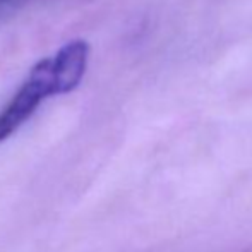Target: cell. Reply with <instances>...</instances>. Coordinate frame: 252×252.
<instances>
[{"instance_id": "3", "label": "cell", "mask_w": 252, "mask_h": 252, "mask_svg": "<svg viewBox=\"0 0 252 252\" xmlns=\"http://www.w3.org/2000/svg\"><path fill=\"white\" fill-rule=\"evenodd\" d=\"M17 2H23V0H0V12L9 9V7H14Z\"/></svg>"}, {"instance_id": "2", "label": "cell", "mask_w": 252, "mask_h": 252, "mask_svg": "<svg viewBox=\"0 0 252 252\" xmlns=\"http://www.w3.org/2000/svg\"><path fill=\"white\" fill-rule=\"evenodd\" d=\"M90 60V45L84 40H72L50 57L52 76L57 93L67 94L74 91L83 81Z\"/></svg>"}, {"instance_id": "1", "label": "cell", "mask_w": 252, "mask_h": 252, "mask_svg": "<svg viewBox=\"0 0 252 252\" xmlns=\"http://www.w3.org/2000/svg\"><path fill=\"white\" fill-rule=\"evenodd\" d=\"M57 86L52 76L50 57L43 59L30 70L26 81L21 84L12 98L0 112V144L5 143L24 122L33 117L47 98L57 96Z\"/></svg>"}]
</instances>
